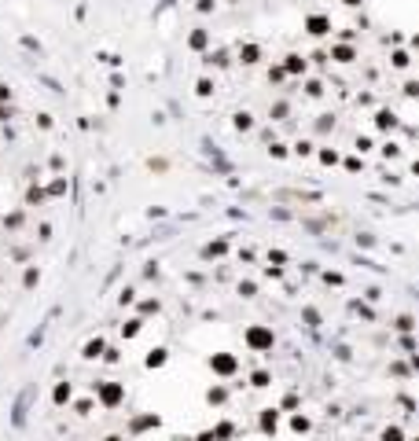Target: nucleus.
Listing matches in <instances>:
<instances>
[{"label": "nucleus", "mask_w": 419, "mask_h": 441, "mask_svg": "<svg viewBox=\"0 0 419 441\" xmlns=\"http://www.w3.org/2000/svg\"><path fill=\"white\" fill-rule=\"evenodd\" d=\"M122 335H125V339H136V335H140V320H129V324H122Z\"/></svg>", "instance_id": "nucleus-10"}, {"label": "nucleus", "mask_w": 419, "mask_h": 441, "mask_svg": "<svg viewBox=\"0 0 419 441\" xmlns=\"http://www.w3.org/2000/svg\"><path fill=\"white\" fill-rule=\"evenodd\" d=\"M247 346H250V350H272V331H268V327H250V331H247Z\"/></svg>", "instance_id": "nucleus-1"}, {"label": "nucleus", "mask_w": 419, "mask_h": 441, "mask_svg": "<svg viewBox=\"0 0 419 441\" xmlns=\"http://www.w3.org/2000/svg\"><path fill=\"white\" fill-rule=\"evenodd\" d=\"M210 368H213V371H217V375H232V371H236V368H239V360H236V356H232V353H213V360H210Z\"/></svg>", "instance_id": "nucleus-2"}, {"label": "nucleus", "mask_w": 419, "mask_h": 441, "mask_svg": "<svg viewBox=\"0 0 419 441\" xmlns=\"http://www.w3.org/2000/svg\"><path fill=\"white\" fill-rule=\"evenodd\" d=\"M99 353H103V339H92L85 346V356H99Z\"/></svg>", "instance_id": "nucleus-9"}, {"label": "nucleus", "mask_w": 419, "mask_h": 441, "mask_svg": "<svg viewBox=\"0 0 419 441\" xmlns=\"http://www.w3.org/2000/svg\"><path fill=\"white\" fill-rule=\"evenodd\" d=\"M305 30H309L313 37H324V33H331V18L328 15H309L305 18Z\"/></svg>", "instance_id": "nucleus-3"}, {"label": "nucleus", "mask_w": 419, "mask_h": 441, "mask_svg": "<svg viewBox=\"0 0 419 441\" xmlns=\"http://www.w3.org/2000/svg\"><path fill=\"white\" fill-rule=\"evenodd\" d=\"M294 430H302V434H305V430H309V419H305V416H294Z\"/></svg>", "instance_id": "nucleus-16"}, {"label": "nucleus", "mask_w": 419, "mask_h": 441, "mask_svg": "<svg viewBox=\"0 0 419 441\" xmlns=\"http://www.w3.org/2000/svg\"><path fill=\"white\" fill-rule=\"evenodd\" d=\"M202 44H206V33H202V30L191 33V48H202Z\"/></svg>", "instance_id": "nucleus-15"}, {"label": "nucleus", "mask_w": 419, "mask_h": 441, "mask_svg": "<svg viewBox=\"0 0 419 441\" xmlns=\"http://www.w3.org/2000/svg\"><path fill=\"white\" fill-rule=\"evenodd\" d=\"M383 441H401V430H397V427H390L386 434H383Z\"/></svg>", "instance_id": "nucleus-17"}, {"label": "nucleus", "mask_w": 419, "mask_h": 441, "mask_svg": "<svg viewBox=\"0 0 419 441\" xmlns=\"http://www.w3.org/2000/svg\"><path fill=\"white\" fill-rule=\"evenodd\" d=\"M342 4H360V0H342Z\"/></svg>", "instance_id": "nucleus-20"}, {"label": "nucleus", "mask_w": 419, "mask_h": 441, "mask_svg": "<svg viewBox=\"0 0 419 441\" xmlns=\"http://www.w3.org/2000/svg\"><path fill=\"white\" fill-rule=\"evenodd\" d=\"M254 121H250V114H236V129H250Z\"/></svg>", "instance_id": "nucleus-14"}, {"label": "nucleus", "mask_w": 419, "mask_h": 441, "mask_svg": "<svg viewBox=\"0 0 419 441\" xmlns=\"http://www.w3.org/2000/svg\"><path fill=\"white\" fill-rule=\"evenodd\" d=\"M52 397H55V405H67V401H70V382H59Z\"/></svg>", "instance_id": "nucleus-7"}, {"label": "nucleus", "mask_w": 419, "mask_h": 441, "mask_svg": "<svg viewBox=\"0 0 419 441\" xmlns=\"http://www.w3.org/2000/svg\"><path fill=\"white\" fill-rule=\"evenodd\" d=\"M261 427H265V430H276V412H272V408L261 416Z\"/></svg>", "instance_id": "nucleus-11"}, {"label": "nucleus", "mask_w": 419, "mask_h": 441, "mask_svg": "<svg viewBox=\"0 0 419 441\" xmlns=\"http://www.w3.org/2000/svg\"><path fill=\"white\" fill-rule=\"evenodd\" d=\"M99 401H103V405H118V401H122V386H118V382L99 386Z\"/></svg>", "instance_id": "nucleus-4"}, {"label": "nucleus", "mask_w": 419, "mask_h": 441, "mask_svg": "<svg viewBox=\"0 0 419 441\" xmlns=\"http://www.w3.org/2000/svg\"><path fill=\"white\" fill-rule=\"evenodd\" d=\"M166 364V350H151V356H147V368H162Z\"/></svg>", "instance_id": "nucleus-8"}, {"label": "nucleus", "mask_w": 419, "mask_h": 441, "mask_svg": "<svg viewBox=\"0 0 419 441\" xmlns=\"http://www.w3.org/2000/svg\"><path fill=\"white\" fill-rule=\"evenodd\" d=\"M335 59H338V63H349V59H353V52L342 44V48H335Z\"/></svg>", "instance_id": "nucleus-12"}, {"label": "nucleus", "mask_w": 419, "mask_h": 441, "mask_svg": "<svg viewBox=\"0 0 419 441\" xmlns=\"http://www.w3.org/2000/svg\"><path fill=\"white\" fill-rule=\"evenodd\" d=\"M257 55H261L257 44H243V48H239V59H243V63H257Z\"/></svg>", "instance_id": "nucleus-6"}, {"label": "nucleus", "mask_w": 419, "mask_h": 441, "mask_svg": "<svg viewBox=\"0 0 419 441\" xmlns=\"http://www.w3.org/2000/svg\"><path fill=\"white\" fill-rule=\"evenodd\" d=\"M375 121H379V129H394V114H386V110H383Z\"/></svg>", "instance_id": "nucleus-13"}, {"label": "nucleus", "mask_w": 419, "mask_h": 441, "mask_svg": "<svg viewBox=\"0 0 419 441\" xmlns=\"http://www.w3.org/2000/svg\"><path fill=\"white\" fill-rule=\"evenodd\" d=\"M7 96H11V92H7V88H4V85H0V99H7Z\"/></svg>", "instance_id": "nucleus-19"}, {"label": "nucleus", "mask_w": 419, "mask_h": 441, "mask_svg": "<svg viewBox=\"0 0 419 441\" xmlns=\"http://www.w3.org/2000/svg\"><path fill=\"white\" fill-rule=\"evenodd\" d=\"M283 70H287V74H305V59H302V55H287Z\"/></svg>", "instance_id": "nucleus-5"}, {"label": "nucleus", "mask_w": 419, "mask_h": 441, "mask_svg": "<svg viewBox=\"0 0 419 441\" xmlns=\"http://www.w3.org/2000/svg\"><path fill=\"white\" fill-rule=\"evenodd\" d=\"M210 92H213V85H210L206 78H202V81H199V96H210Z\"/></svg>", "instance_id": "nucleus-18"}]
</instances>
